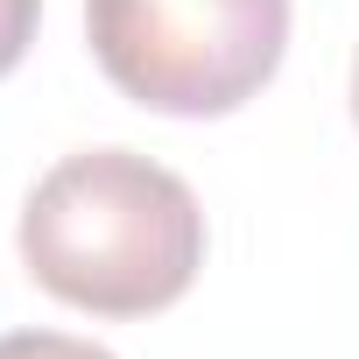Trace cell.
Returning <instances> with one entry per match:
<instances>
[{"instance_id": "6da1fadb", "label": "cell", "mask_w": 359, "mask_h": 359, "mask_svg": "<svg viewBox=\"0 0 359 359\" xmlns=\"http://www.w3.org/2000/svg\"><path fill=\"white\" fill-rule=\"evenodd\" d=\"M22 268L71 310L155 317L205 268V212L176 169L134 148L64 155L22 205Z\"/></svg>"}, {"instance_id": "7a4b0ae2", "label": "cell", "mask_w": 359, "mask_h": 359, "mask_svg": "<svg viewBox=\"0 0 359 359\" xmlns=\"http://www.w3.org/2000/svg\"><path fill=\"white\" fill-rule=\"evenodd\" d=\"M99 71L148 113L219 120L289 50V0H85Z\"/></svg>"}, {"instance_id": "3957f363", "label": "cell", "mask_w": 359, "mask_h": 359, "mask_svg": "<svg viewBox=\"0 0 359 359\" xmlns=\"http://www.w3.org/2000/svg\"><path fill=\"white\" fill-rule=\"evenodd\" d=\"M0 359H113V352L92 338H64V331H8Z\"/></svg>"}, {"instance_id": "277c9868", "label": "cell", "mask_w": 359, "mask_h": 359, "mask_svg": "<svg viewBox=\"0 0 359 359\" xmlns=\"http://www.w3.org/2000/svg\"><path fill=\"white\" fill-rule=\"evenodd\" d=\"M36 22H43V0H0V78H8V71L29 57Z\"/></svg>"}, {"instance_id": "5b68a950", "label": "cell", "mask_w": 359, "mask_h": 359, "mask_svg": "<svg viewBox=\"0 0 359 359\" xmlns=\"http://www.w3.org/2000/svg\"><path fill=\"white\" fill-rule=\"evenodd\" d=\"M352 120H359V64H352Z\"/></svg>"}]
</instances>
